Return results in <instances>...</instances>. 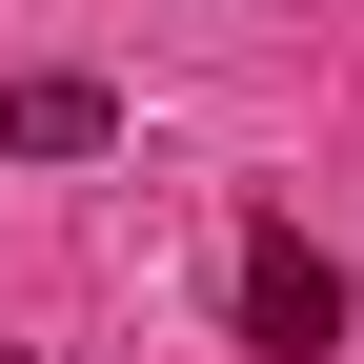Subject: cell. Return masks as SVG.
<instances>
[{
	"label": "cell",
	"mask_w": 364,
	"mask_h": 364,
	"mask_svg": "<svg viewBox=\"0 0 364 364\" xmlns=\"http://www.w3.org/2000/svg\"><path fill=\"white\" fill-rule=\"evenodd\" d=\"M102 142H122V81H81V61L0 81V162H102Z\"/></svg>",
	"instance_id": "obj_2"
},
{
	"label": "cell",
	"mask_w": 364,
	"mask_h": 364,
	"mask_svg": "<svg viewBox=\"0 0 364 364\" xmlns=\"http://www.w3.org/2000/svg\"><path fill=\"white\" fill-rule=\"evenodd\" d=\"M243 344H263V364H324V344H344V263L304 243V223L243 243Z\"/></svg>",
	"instance_id": "obj_1"
}]
</instances>
